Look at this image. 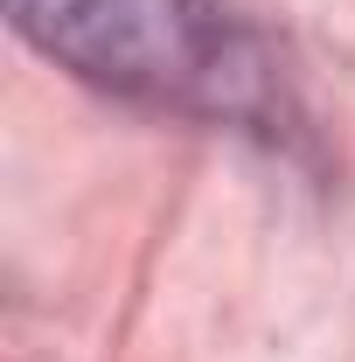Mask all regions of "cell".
I'll list each match as a JSON object with an SVG mask.
<instances>
[{"mask_svg": "<svg viewBox=\"0 0 355 362\" xmlns=\"http://www.w3.org/2000/svg\"><path fill=\"white\" fill-rule=\"evenodd\" d=\"M7 21L49 63L126 105L216 126L279 119L272 56L223 0H7Z\"/></svg>", "mask_w": 355, "mask_h": 362, "instance_id": "cell-1", "label": "cell"}]
</instances>
